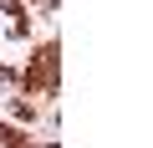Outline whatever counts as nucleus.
I'll return each instance as SVG.
<instances>
[{
  "instance_id": "obj_1",
  "label": "nucleus",
  "mask_w": 153,
  "mask_h": 148,
  "mask_svg": "<svg viewBox=\"0 0 153 148\" xmlns=\"http://www.w3.org/2000/svg\"><path fill=\"white\" fill-rule=\"evenodd\" d=\"M0 10H10V16H16V10H21V5H16V0H0Z\"/></svg>"
}]
</instances>
